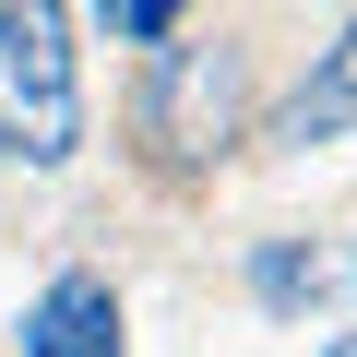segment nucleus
<instances>
[{
	"label": "nucleus",
	"mask_w": 357,
	"mask_h": 357,
	"mask_svg": "<svg viewBox=\"0 0 357 357\" xmlns=\"http://www.w3.org/2000/svg\"><path fill=\"white\" fill-rule=\"evenodd\" d=\"M84 143V48L60 0H0V155L60 167Z\"/></svg>",
	"instance_id": "1"
},
{
	"label": "nucleus",
	"mask_w": 357,
	"mask_h": 357,
	"mask_svg": "<svg viewBox=\"0 0 357 357\" xmlns=\"http://www.w3.org/2000/svg\"><path fill=\"white\" fill-rule=\"evenodd\" d=\"M24 357H131L119 286H107V274H60V286L24 310Z\"/></svg>",
	"instance_id": "2"
},
{
	"label": "nucleus",
	"mask_w": 357,
	"mask_h": 357,
	"mask_svg": "<svg viewBox=\"0 0 357 357\" xmlns=\"http://www.w3.org/2000/svg\"><path fill=\"white\" fill-rule=\"evenodd\" d=\"M274 131H286V143H333V131H357V24L321 48V72L286 96V119H274Z\"/></svg>",
	"instance_id": "3"
},
{
	"label": "nucleus",
	"mask_w": 357,
	"mask_h": 357,
	"mask_svg": "<svg viewBox=\"0 0 357 357\" xmlns=\"http://www.w3.org/2000/svg\"><path fill=\"white\" fill-rule=\"evenodd\" d=\"M345 274H357V262H333V250H286V238H274V250L250 262V286H262L274 310H310V298H333Z\"/></svg>",
	"instance_id": "4"
},
{
	"label": "nucleus",
	"mask_w": 357,
	"mask_h": 357,
	"mask_svg": "<svg viewBox=\"0 0 357 357\" xmlns=\"http://www.w3.org/2000/svg\"><path fill=\"white\" fill-rule=\"evenodd\" d=\"M167 24H178V0H119V36H131V48H155Z\"/></svg>",
	"instance_id": "5"
},
{
	"label": "nucleus",
	"mask_w": 357,
	"mask_h": 357,
	"mask_svg": "<svg viewBox=\"0 0 357 357\" xmlns=\"http://www.w3.org/2000/svg\"><path fill=\"white\" fill-rule=\"evenodd\" d=\"M321 357H357V333H333V345H321Z\"/></svg>",
	"instance_id": "6"
}]
</instances>
